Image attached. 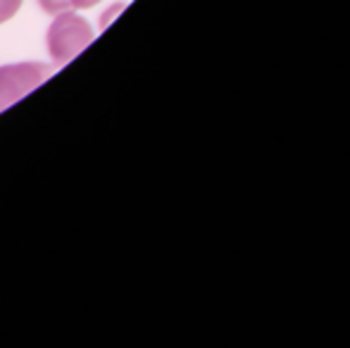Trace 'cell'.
<instances>
[{
  "mask_svg": "<svg viewBox=\"0 0 350 348\" xmlns=\"http://www.w3.org/2000/svg\"><path fill=\"white\" fill-rule=\"evenodd\" d=\"M93 36L96 34L83 17L74 12H57V17L51 22L46 34L48 55H51L53 65L62 67L74 60L93 41Z\"/></svg>",
  "mask_w": 350,
  "mask_h": 348,
  "instance_id": "1",
  "label": "cell"
},
{
  "mask_svg": "<svg viewBox=\"0 0 350 348\" xmlns=\"http://www.w3.org/2000/svg\"><path fill=\"white\" fill-rule=\"evenodd\" d=\"M53 67L43 62H14L0 67V112L51 79Z\"/></svg>",
  "mask_w": 350,
  "mask_h": 348,
  "instance_id": "2",
  "label": "cell"
},
{
  "mask_svg": "<svg viewBox=\"0 0 350 348\" xmlns=\"http://www.w3.org/2000/svg\"><path fill=\"white\" fill-rule=\"evenodd\" d=\"M22 8V0H0V24L12 19Z\"/></svg>",
  "mask_w": 350,
  "mask_h": 348,
  "instance_id": "4",
  "label": "cell"
},
{
  "mask_svg": "<svg viewBox=\"0 0 350 348\" xmlns=\"http://www.w3.org/2000/svg\"><path fill=\"white\" fill-rule=\"evenodd\" d=\"M100 0H38L43 12L57 14V12H74V10H86L98 5Z\"/></svg>",
  "mask_w": 350,
  "mask_h": 348,
  "instance_id": "3",
  "label": "cell"
}]
</instances>
